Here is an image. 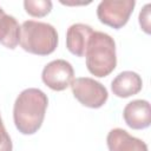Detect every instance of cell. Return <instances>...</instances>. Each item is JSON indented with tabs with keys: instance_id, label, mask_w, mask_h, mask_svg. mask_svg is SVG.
Returning <instances> with one entry per match:
<instances>
[{
	"instance_id": "5b68a950",
	"label": "cell",
	"mask_w": 151,
	"mask_h": 151,
	"mask_svg": "<svg viewBox=\"0 0 151 151\" xmlns=\"http://www.w3.org/2000/svg\"><path fill=\"white\" fill-rule=\"evenodd\" d=\"M134 5V0H104L97 7V17L101 24L119 29L129 21Z\"/></svg>"
},
{
	"instance_id": "6da1fadb",
	"label": "cell",
	"mask_w": 151,
	"mask_h": 151,
	"mask_svg": "<svg viewBox=\"0 0 151 151\" xmlns=\"http://www.w3.org/2000/svg\"><path fill=\"white\" fill-rule=\"evenodd\" d=\"M47 96L39 88L29 87L20 92L13 106V120L15 127L22 134H33L42 125Z\"/></svg>"
},
{
	"instance_id": "277c9868",
	"label": "cell",
	"mask_w": 151,
	"mask_h": 151,
	"mask_svg": "<svg viewBox=\"0 0 151 151\" xmlns=\"http://www.w3.org/2000/svg\"><path fill=\"white\" fill-rule=\"evenodd\" d=\"M71 88L74 98L81 105L90 109L101 107L109 98L106 87L90 77H80L73 79Z\"/></svg>"
},
{
	"instance_id": "5bb4252c",
	"label": "cell",
	"mask_w": 151,
	"mask_h": 151,
	"mask_svg": "<svg viewBox=\"0 0 151 151\" xmlns=\"http://www.w3.org/2000/svg\"><path fill=\"white\" fill-rule=\"evenodd\" d=\"M12 147L13 145H12L11 137L7 133L0 116V151H12Z\"/></svg>"
},
{
	"instance_id": "52a82bcc",
	"label": "cell",
	"mask_w": 151,
	"mask_h": 151,
	"mask_svg": "<svg viewBox=\"0 0 151 151\" xmlns=\"http://www.w3.org/2000/svg\"><path fill=\"white\" fill-rule=\"evenodd\" d=\"M126 125L133 130H142L150 126L151 109L150 103L144 99H136L126 104L123 111Z\"/></svg>"
},
{
	"instance_id": "4fadbf2b",
	"label": "cell",
	"mask_w": 151,
	"mask_h": 151,
	"mask_svg": "<svg viewBox=\"0 0 151 151\" xmlns=\"http://www.w3.org/2000/svg\"><path fill=\"white\" fill-rule=\"evenodd\" d=\"M150 8H151V5L146 4L139 13V25H140L142 29L147 34H150V32H151V29H150L151 28V26H150Z\"/></svg>"
},
{
	"instance_id": "30bf717a",
	"label": "cell",
	"mask_w": 151,
	"mask_h": 151,
	"mask_svg": "<svg viewBox=\"0 0 151 151\" xmlns=\"http://www.w3.org/2000/svg\"><path fill=\"white\" fill-rule=\"evenodd\" d=\"M143 80L140 76L133 71L120 72L111 83V90L119 98H127L140 92Z\"/></svg>"
},
{
	"instance_id": "ba28073f",
	"label": "cell",
	"mask_w": 151,
	"mask_h": 151,
	"mask_svg": "<svg viewBox=\"0 0 151 151\" xmlns=\"http://www.w3.org/2000/svg\"><path fill=\"white\" fill-rule=\"evenodd\" d=\"M106 144L110 151H147L145 142L119 127L112 129L107 133Z\"/></svg>"
},
{
	"instance_id": "9c48e42d",
	"label": "cell",
	"mask_w": 151,
	"mask_h": 151,
	"mask_svg": "<svg viewBox=\"0 0 151 151\" xmlns=\"http://www.w3.org/2000/svg\"><path fill=\"white\" fill-rule=\"evenodd\" d=\"M92 33H93L92 27L86 24L78 22V24L71 25L66 32L67 50L77 57H85L87 42Z\"/></svg>"
},
{
	"instance_id": "8992f818",
	"label": "cell",
	"mask_w": 151,
	"mask_h": 151,
	"mask_svg": "<svg viewBox=\"0 0 151 151\" xmlns=\"http://www.w3.org/2000/svg\"><path fill=\"white\" fill-rule=\"evenodd\" d=\"M41 79L44 84L51 90L64 91L71 86L74 79V71L68 61L64 59H57L52 60L44 67Z\"/></svg>"
},
{
	"instance_id": "3957f363",
	"label": "cell",
	"mask_w": 151,
	"mask_h": 151,
	"mask_svg": "<svg viewBox=\"0 0 151 151\" xmlns=\"http://www.w3.org/2000/svg\"><path fill=\"white\" fill-rule=\"evenodd\" d=\"M19 44L28 53L48 55L58 46V33L51 24L27 20L20 26Z\"/></svg>"
},
{
	"instance_id": "7a4b0ae2",
	"label": "cell",
	"mask_w": 151,
	"mask_h": 151,
	"mask_svg": "<svg viewBox=\"0 0 151 151\" xmlns=\"http://www.w3.org/2000/svg\"><path fill=\"white\" fill-rule=\"evenodd\" d=\"M86 67L91 74L98 78L109 76L117 66L116 42L111 35L104 32L93 31L87 42Z\"/></svg>"
},
{
	"instance_id": "7c38bea8",
	"label": "cell",
	"mask_w": 151,
	"mask_h": 151,
	"mask_svg": "<svg viewBox=\"0 0 151 151\" xmlns=\"http://www.w3.org/2000/svg\"><path fill=\"white\" fill-rule=\"evenodd\" d=\"M25 11L35 18H41L47 15L52 9V1L50 0H25Z\"/></svg>"
},
{
	"instance_id": "8fae6325",
	"label": "cell",
	"mask_w": 151,
	"mask_h": 151,
	"mask_svg": "<svg viewBox=\"0 0 151 151\" xmlns=\"http://www.w3.org/2000/svg\"><path fill=\"white\" fill-rule=\"evenodd\" d=\"M0 42L11 50H14L20 42V26L17 19L5 13L0 6Z\"/></svg>"
}]
</instances>
